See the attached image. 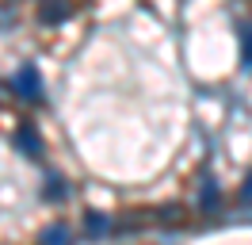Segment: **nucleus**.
<instances>
[{
  "instance_id": "4",
  "label": "nucleus",
  "mask_w": 252,
  "mask_h": 245,
  "mask_svg": "<svg viewBox=\"0 0 252 245\" xmlns=\"http://www.w3.org/2000/svg\"><path fill=\"white\" fill-rule=\"evenodd\" d=\"M241 54H245V58H241V65H245V69H252V23H245V31H241Z\"/></svg>"
},
{
  "instance_id": "5",
  "label": "nucleus",
  "mask_w": 252,
  "mask_h": 245,
  "mask_svg": "<svg viewBox=\"0 0 252 245\" xmlns=\"http://www.w3.org/2000/svg\"><path fill=\"white\" fill-rule=\"evenodd\" d=\"M42 242H69V226H62V222H58V226H46L42 230Z\"/></svg>"
},
{
  "instance_id": "3",
  "label": "nucleus",
  "mask_w": 252,
  "mask_h": 245,
  "mask_svg": "<svg viewBox=\"0 0 252 245\" xmlns=\"http://www.w3.org/2000/svg\"><path fill=\"white\" fill-rule=\"evenodd\" d=\"M65 15H69V0H42L38 4V19L42 23H58Z\"/></svg>"
},
{
  "instance_id": "1",
  "label": "nucleus",
  "mask_w": 252,
  "mask_h": 245,
  "mask_svg": "<svg viewBox=\"0 0 252 245\" xmlns=\"http://www.w3.org/2000/svg\"><path fill=\"white\" fill-rule=\"evenodd\" d=\"M12 88L23 96V100H42V73L34 65H19L16 77H12Z\"/></svg>"
},
{
  "instance_id": "7",
  "label": "nucleus",
  "mask_w": 252,
  "mask_h": 245,
  "mask_svg": "<svg viewBox=\"0 0 252 245\" xmlns=\"http://www.w3.org/2000/svg\"><path fill=\"white\" fill-rule=\"evenodd\" d=\"M214 199H218V188H214V180H206V184H203V196H199V203L210 211V207H214Z\"/></svg>"
},
{
  "instance_id": "6",
  "label": "nucleus",
  "mask_w": 252,
  "mask_h": 245,
  "mask_svg": "<svg viewBox=\"0 0 252 245\" xmlns=\"http://www.w3.org/2000/svg\"><path fill=\"white\" fill-rule=\"evenodd\" d=\"M84 226H88V234H107V218H103V214H88V222H84Z\"/></svg>"
},
{
  "instance_id": "8",
  "label": "nucleus",
  "mask_w": 252,
  "mask_h": 245,
  "mask_svg": "<svg viewBox=\"0 0 252 245\" xmlns=\"http://www.w3.org/2000/svg\"><path fill=\"white\" fill-rule=\"evenodd\" d=\"M241 196H245V199L252 203V172H249V180H245V188H241Z\"/></svg>"
},
{
  "instance_id": "2",
  "label": "nucleus",
  "mask_w": 252,
  "mask_h": 245,
  "mask_svg": "<svg viewBox=\"0 0 252 245\" xmlns=\"http://www.w3.org/2000/svg\"><path fill=\"white\" fill-rule=\"evenodd\" d=\"M16 146L27 153V157H38V153H42V138H38V130H34L31 122H23L16 130Z\"/></svg>"
}]
</instances>
